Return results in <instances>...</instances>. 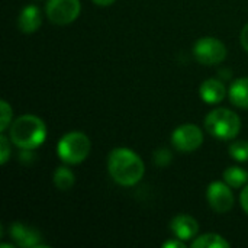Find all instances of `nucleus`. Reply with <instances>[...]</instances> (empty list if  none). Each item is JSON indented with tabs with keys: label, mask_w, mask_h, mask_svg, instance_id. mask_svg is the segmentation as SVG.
<instances>
[{
	"label": "nucleus",
	"mask_w": 248,
	"mask_h": 248,
	"mask_svg": "<svg viewBox=\"0 0 248 248\" xmlns=\"http://www.w3.org/2000/svg\"><path fill=\"white\" fill-rule=\"evenodd\" d=\"M108 170L110 177L121 186L137 185L145 173L141 157L128 148H115L108 158Z\"/></svg>",
	"instance_id": "1"
},
{
	"label": "nucleus",
	"mask_w": 248,
	"mask_h": 248,
	"mask_svg": "<svg viewBox=\"0 0 248 248\" xmlns=\"http://www.w3.org/2000/svg\"><path fill=\"white\" fill-rule=\"evenodd\" d=\"M9 138L20 150L31 151L44 144L46 138V126L41 118L35 115H23L10 125Z\"/></svg>",
	"instance_id": "2"
},
{
	"label": "nucleus",
	"mask_w": 248,
	"mask_h": 248,
	"mask_svg": "<svg viewBox=\"0 0 248 248\" xmlns=\"http://www.w3.org/2000/svg\"><path fill=\"white\" fill-rule=\"evenodd\" d=\"M206 131L218 140H234L241 129L240 116L230 109H214L205 118Z\"/></svg>",
	"instance_id": "3"
},
{
	"label": "nucleus",
	"mask_w": 248,
	"mask_h": 248,
	"mask_svg": "<svg viewBox=\"0 0 248 248\" xmlns=\"http://www.w3.org/2000/svg\"><path fill=\"white\" fill-rule=\"evenodd\" d=\"M92 150V142L89 137L80 131H73L65 134L57 145L58 157L65 164H80L84 161Z\"/></svg>",
	"instance_id": "4"
},
{
	"label": "nucleus",
	"mask_w": 248,
	"mask_h": 248,
	"mask_svg": "<svg viewBox=\"0 0 248 248\" xmlns=\"http://www.w3.org/2000/svg\"><path fill=\"white\" fill-rule=\"evenodd\" d=\"M195 58L203 65H217L227 57V46L222 41L214 36H203L198 39L193 46Z\"/></svg>",
	"instance_id": "5"
},
{
	"label": "nucleus",
	"mask_w": 248,
	"mask_h": 248,
	"mask_svg": "<svg viewBox=\"0 0 248 248\" xmlns=\"http://www.w3.org/2000/svg\"><path fill=\"white\" fill-rule=\"evenodd\" d=\"M46 16L55 25H68L74 22L81 10L80 0H48Z\"/></svg>",
	"instance_id": "6"
},
{
	"label": "nucleus",
	"mask_w": 248,
	"mask_h": 248,
	"mask_svg": "<svg viewBox=\"0 0 248 248\" xmlns=\"http://www.w3.org/2000/svg\"><path fill=\"white\" fill-rule=\"evenodd\" d=\"M171 144L182 153H192L203 144V134L196 125L185 124L173 131Z\"/></svg>",
	"instance_id": "7"
},
{
	"label": "nucleus",
	"mask_w": 248,
	"mask_h": 248,
	"mask_svg": "<svg viewBox=\"0 0 248 248\" xmlns=\"http://www.w3.org/2000/svg\"><path fill=\"white\" fill-rule=\"evenodd\" d=\"M206 201L215 212L227 214L234 206V195L231 186L222 182H212L206 190Z\"/></svg>",
	"instance_id": "8"
},
{
	"label": "nucleus",
	"mask_w": 248,
	"mask_h": 248,
	"mask_svg": "<svg viewBox=\"0 0 248 248\" xmlns=\"http://www.w3.org/2000/svg\"><path fill=\"white\" fill-rule=\"evenodd\" d=\"M9 235L10 238L15 241V244L17 247L23 248H35V247H44L41 246V232L26 224L22 222H13L9 227Z\"/></svg>",
	"instance_id": "9"
},
{
	"label": "nucleus",
	"mask_w": 248,
	"mask_h": 248,
	"mask_svg": "<svg viewBox=\"0 0 248 248\" xmlns=\"http://www.w3.org/2000/svg\"><path fill=\"white\" fill-rule=\"evenodd\" d=\"M170 230L176 235V238L182 241H187L196 237L199 231V224L195 218L186 214H180L174 217L170 222Z\"/></svg>",
	"instance_id": "10"
},
{
	"label": "nucleus",
	"mask_w": 248,
	"mask_h": 248,
	"mask_svg": "<svg viewBox=\"0 0 248 248\" xmlns=\"http://www.w3.org/2000/svg\"><path fill=\"white\" fill-rule=\"evenodd\" d=\"M41 25H42V15L36 6L29 4L20 10L19 19H17V26L20 32L33 33L41 28Z\"/></svg>",
	"instance_id": "11"
},
{
	"label": "nucleus",
	"mask_w": 248,
	"mask_h": 248,
	"mask_svg": "<svg viewBox=\"0 0 248 248\" xmlns=\"http://www.w3.org/2000/svg\"><path fill=\"white\" fill-rule=\"evenodd\" d=\"M199 94H201V97H202V100L205 103L217 105V103H221L224 100V97L227 94V90H225V86L219 80L209 78V80H205L201 84Z\"/></svg>",
	"instance_id": "12"
},
{
	"label": "nucleus",
	"mask_w": 248,
	"mask_h": 248,
	"mask_svg": "<svg viewBox=\"0 0 248 248\" xmlns=\"http://www.w3.org/2000/svg\"><path fill=\"white\" fill-rule=\"evenodd\" d=\"M230 100L243 109H248V77L235 80L230 87Z\"/></svg>",
	"instance_id": "13"
},
{
	"label": "nucleus",
	"mask_w": 248,
	"mask_h": 248,
	"mask_svg": "<svg viewBox=\"0 0 248 248\" xmlns=\"http://www.w3.org/2000/svg\"><path fill=\"white\" fill-rule=\"evenodd\" d=\"M224 182L234 189H240L248 182V171L238 166L228 167L224 171Z\"/></svg>",
	"instance_id": "14"
},
{
	"label": "nucleus",
	"mask_w": 248,
	"mask_h": 248,
	"mask_svg": "<svg viewBox=\"0 0 248 248\" xmlns=\"http://www.w3.org/2000/svg\"><path fill=\"white\" fill-rule=\"evenodd\" d=\"M230 243L218 234H205L193 240L192 248H228Z\"/></svg>",
	"instance_id": "15"
},
{
	"label": "nucleus",
	"mask_w": 248,
	"mask_h": 248,
	"mask_svg": "<svg viewBox=\"0 0 248 248\" xmlns=\"http://www.w3.org/2000/svg\"><path fill=\"white\" fill-rule=\"evenodd\" d=\"M76 182V177H74V173L68 169V167H58L55 171H54V185L58 190H70L73 187Z\"/></svg>",
	"instance_id": "16"
},
{
	"label": "nucleus",
	"mask_w": 248,
	"mask_h": 248,
	"mask_svg": "<svg viewBox=\"0 0 248 248\" xmlns=\"http://www.w3.org/2000/svg\"><path fill=\"white\" fill-rule=\"evenodd\" d=\"M230 151V155L240 161V163H244L248 161V141H235L230 145L228 148Z\"/></svg>",
	"instance_id": "17"
},
{
	"label": "nucleus",
	"mask_w": 248,
	"mask_h": 248,
	"mask_svg": "<svg viewBox=\"0 0 248 248\" xmlns=\"http://www.w3.org/2000/svg\"><path fill=\"white\" fill-rule=\"evenodd\" d=\"M12 108L6 100L0 102V131L4 132L9 125H12Z\"/></svg>",
	"instance_id": "18"
},
{
	"label": "nucleus",
	"mask_w": 248,
	"mask_h": 248,
	"mask_svg": "<svg viewBox=\"0 0 248 248\" xmlns=\"http://www.w3.org/2000/svg\"><path fill=\"white\" fill-rule=\"evenodd\" d=\"M10 154H12L10 142H9V140L1 134V135H0V163H1V164H6L7 160L10 158Z\"/></svg>",
	"instance_id": "19"
},
{
	"label": "nucleus",
	"mask_w": 248,
	"mask_h": 248,
	"mask_svg": "<svg viewBox=\"0 0 248 248\" xmlns=\"http://www.w3.org/2000/svg\"><path fill=\"white\" fill-rule=\"evenodd\" d=\"M170 160H171V154H170L169 150L163 148V150H158L155 153V163L158 166H163L164 167V166H167L170 163Z\"/></svg>",
	"instance_id": "20"
},
{
	"label": "nucleus",
	"mask_w": 248,
	"mask_h": 248,
	"mask_svg": "<svg viewBox=\"0 0 248 248\" xmlns=\"http://www.w3.org/2000/svg\"><path fill=\"white\" fill-rule=\"evenodd\" d=\"M240 202H241V208L244 209V212L248 215V185L244 187V190L240 195Z\"/></svg>",
	"instance_id": "21"
},
{
	"label": "nucleus",
	"mask_w": 248,
	"mask_h": 248,
	"mask_svg": "<svg viewBox=\"0 0 248 248\" xmlns=\"http://www.w3.org/2000/svg\"><path fill=\"white\" fill-rule=\"evenodd\" d=\"M240 41H241V45H243V48L246 49L248 52V23L243 28V31H241V35H240Z\"/></svg>",
	"instance_id": "22"
},
{
	"label": "nucleus",
	"mask_w": 248,
	"mask_h": 248,
	"mask_svg": "<svg viewBox=\"0 0 248 248\" xmlns=\"http://www.w3.org/2000/svg\"><path fill=\"white\" fill-rule=\"evenodd\" d=\"M163 247L164 248H185V243L182 241V240H170V241H166L164 244H163Z\"/></svg>",
	"instance_id": "23"
},
{
	"label": "nucleus",
	"mask_w": 248,
	"mask_h": 248,
	"mask_svg": "<svg viewBox=\"0 0 248 248\" xmlns=\"http://www.w3.org/2000/svg\"><path fill=\"white\" fill-rule=\"evenodd\" d=\"M97 6H110V4H113L116 0H93Z\"/></svg>",
	"instance_id": "24"
},
{
	"label": "nucleus",
	"mask_w": 248,
	"mask_h": 248,
	"mask_svg": "<svg viewBox=\"0 0 248 248\" xmlns=\"http://www.w3.org/2000/svg\"><path fill=\"white\" fill-rule=\"evenodd\" d=\"M0 248H13V246H10V244H0Z\"/></svg>",
	"instance_id": "25"
}]
</instances>
